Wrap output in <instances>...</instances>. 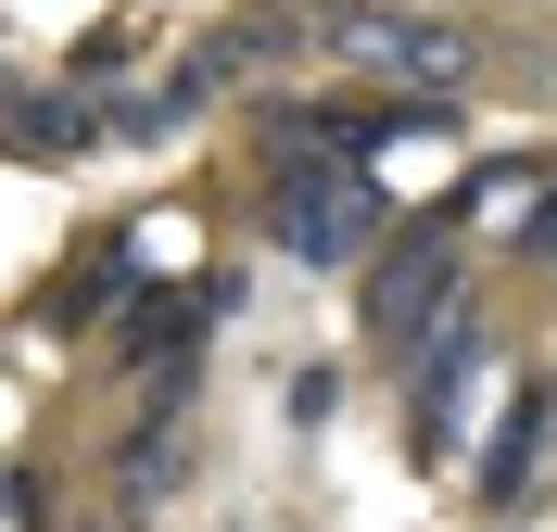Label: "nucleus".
Instances as JSON below:
<instances>
[{
  "mask_svg": "<svg viewBox=\"0 0 557 532\" xmlns=\"http://www.w3.org/2000/svg\"><path fill=\"white\" fill-rule=\"evenodd\" d=\"M545 419H557V393H520V406H507V431H494V469H482V495H494V507H520L532 457H545Z\"/></svg>",
  "mask_w": 557,
  "mask_h": 532,
  "instance_id": "obj_5",
  "label": "nucleus"
},
{
  "mask_svg": "<svg viewBox=\"0 0 557 532\" xmlns=\"http://www.w3.org/2000/svg\"><path fill=\"white\" fill-rule=\"evenodd\" d=\"M26 140H51V152H76V140H89V102H38V127H26Z\"/></svg>",
  "mask_w": 557,
  "mask_h": 532,
  "instance_id": "obj_6",
  "label": "nucleus"
},
{
  "mask_svg": "<svg viewBox=\"0 0 557 532\" xmlns=\"http://www.w3.org/2000/svg\"><path fill=\"white\" fill-rule=\"evenodd\" d=\"M469 381H482V318L444 305V330H431V355H418V457H456V406H469Z\"/></svg>",
  "mask_w": 557,
  "mask_h": 532,
  "instance_id": "obj_4",
  "label": "nucleus"
},
{
  "mask_svg": "<svg viewBox=\"0 0 557 532\" xmlns=\"http://www.w3.org/2000/svg\"><path fill=\"white\" fill-rule=\"evenodd\" d=\"M330 38H343L355 64H381V76H418V102L469 76V38H456V26H431V13H343Z\"/></svg>",
  "mask_w": 557,
  "mask_h": 532,
  "instance_id": "obj_3",
  "label": "nucleus"
},
{
  "mask_svg": "<svg viewBox=\"0 0 557 532\" xmlns=\"http://www.w3.org/2000/svg\"><path fill=\"white\" fill-rule=\"evenodd\" d=\"M381 190H368V165H317V152H292L267 190V242L292 253V267H355V253L381 242Z\"/></svg>",
  "mask_w": 557,
  "mask_h": 532,
  "instance_id": "obj_1",
  "label": "nucleus"
},
{
  "mask_svg": "<svg viewBox=\"0 0 557 532\" xmlns=\"http://www.w3.org/2000/svg\"><path fill=\"white\" fill-rule=\"evenodd\" d=\"M444 280H456V203L368 253V330H381V343H418V318H431V292H444Z\"/></svg>",
  "mask_w": 557,
  "mask_h": 532,
  "instance_id": "obj_2",
  "label": "nucleus"
}]
</instances>
